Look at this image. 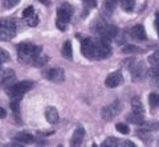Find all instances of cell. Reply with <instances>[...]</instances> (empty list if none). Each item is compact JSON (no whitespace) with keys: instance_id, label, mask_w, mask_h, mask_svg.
Returning a JSON list of instances; mask_svg holds the SVG:
<instances>
[{"instance_id":"1","label":"cell","mask_w":159,"mask_h":147,"mask_svg":"<svg viewBox=\"0 0 159 147\" xmlns=\"http://www.w3.org/2000/svg\"><path fill=\"white\" fill-rule=\"evenodd\" d=\"M43 48L31 42H21L17 45V58L23 64H33L36 57L41 53Z\"/></svg>"},{"instance_id":"2","label":"cell","mask_w":159,"mask_h":147,"mask_svg":"<svg viewBox=\"0 0 159 147\" xmlns=\"http://www.w3.org/2000/svg\"><path fill=\"white\" fill-rule=\"evenodd\" d=\"M33 82L32 81H21V82H16L12 86H9L7 90V94L11 98H21L28 90H31L33 87Z\"/></svg>"},{"instance_id":"3","label":"cell","mask_w":159,"mask_h":147,"mask_svg":"<svg viewBox=\"0 0 159 147\" xmlns=\"http://www.w3.org/2000/svg\"><path fill=\"white\" fill-rule=\"evenodd\" d=\"M72 16H73L72 6L64 3L62 6L57 9V28H60L61 31H65V25L70 21Z\"/></svg>"},{"instance_id":"4","label":"cell","mask_w":159,"mask_h":147,"mask_svg":"<svg viewBox=\"0 0 159 147\" xmlns=\"http://www.w3.org/2000/svg\"><path fill=\"white\" fill-rule=\"evenodd\" d=\"M16 35V23L11 19L2 20V27H0V38L2 41H9L12 40Z\"/></svg>"},{"instance_id":"5","label":"cell","mask_w":159,"mask_h":147,"mask_svg":"<svg viewBox=\"0 0 159 147\" xmlns=\"http://www.w3.org/2000/svg\"><path fill=\"white\" fill-rule=\"evenodd\" d=\"M111 55V47L109 44V40L105 38H98L96 40V58L97 60H105Z\"/></svg>"},{"instance_id":"6","label":"cell","mask_w":159,"mask_h":147,"mask_svg":"<svg viewBox=\"0 0 159 147\" xmlns=\"http://www.w3.org/2000/svg\"><path fill=\"white\" fill-rule=\"evenodd\" d=\"M122 109V105H121V102L119 101H114L111 102L110 105H107L105 106L103 109L101 110V117L105 121H109V119H113L114 117H116L119 111H121Z\"/></svg>"},{"instance_id":"7","label":"cell","mask_w":159,"mask_h":147,"mask_svg":"<svg viewBox=\"0 0 159 147\" xmlns=\"http://www.w3.org/2000/svg\"><path fill=\"white\" fill-rule=\"evenodd\" d=\"M129 70H130V73H131V78H133V80L134 81H139V80H142V78H143V76H145L146 68H145V65H143V62L133 60L131 65L129 66Z\"/></svg>"},{"instance_id":"8","label":"cell","mask_w":159,"mask_h":147,"mask_svg":"<svg viewBox=\"0 0 159 147\" xmlns=\"http://www.w3.org/2000/svg\"><path fill=\"white\" fill-rule=\"evenodd\" d=\"M98 33L101 35L102 38L110 41L111 38H114L118 33V28L111 24H99L98 25Z\"/></svg>"},{"instance_id":"9","label":"cell","mask_w":159,"mask_h":147,"mask_svg":"<svg viewBox=\"0 0 159 147\" xmlns=\"http://www.w3.org/2000/svg\"><path fill=\"white\" fill-rule=\"evenodd\" d=\"M81 52L86 58H96V41L92 38H84L81 42Z\"/></svg>"},{"instance_id":"10","label":"cell","mask_w":159,"mask_h":147,"mask_svg":"<svg viewBox=\"0 0 159 147\" xmlns=\"http://www.w3.org/2000/svg\"><path fill=\"white\" fill-rule=\"evenodd\" d=\"M45 78L52 82H56V84H61L65 80V73L61 68H52V69L45 72Z\"/></svg>"},{"instance_id":"11","label":"cell","mask_w":159,"mask_h":147,"mask_svg":"<svg viewBox=\"0 0 159 147\" xmlns=\"http://www.w3.org/2000/svg\"><path fill=\"white\" fill-rule=\"evenodd\" d=\"M123 82V77H122V73L117 70V72H113L110 73L107 77H106V80H105V85L106 87H110V89H113V87H117L119 86Z\"/></svg>"},{"instance_id":"12","label":"cell","mask_w":159,"mask_h":147,"mask_svg":"<svg viewBox=\"0 0 159 147\" xmlns=\"http://www.w3.org/2000/svg\"><path fill=\"white\" fill-rule=\"evenodd\" d=\"M16 84V74L12 69L2 70V86L4 89H8L9 86Z\"/></svg>"},{"instance_id":"13","label":"cell","mask_w":159,"mask_h":147,"mask_svg":"<svg viewBox=\"0 0 159 147\" xmlns=\"http://www.w3.org/2000/svg\"><path fill=\"white\" fill-rule=\"evenodd\" d=\"M130 36L134 38V40H138V41H142V40H146V31L143 25L141 24H137L130 29Z\"/></svg>"},{"instance_id":"14","label":"cell","mask_w":159,"mask_h":147,"mask_svg":"<svg viewBox=\"0 0 159 147\" xmlns=\"http://www.w3.org/2000/svg\"><path fill=\"white\" fill-rule=\"evenodd\" d=\"M84 138H85V130H84V127L78 126V127H76V130H74V133L72 135L70 145L72 146H80L82 143Z\"/></svg>"},{"instance_id":"15","label":"cell","mask_w":159,"mask_h":147,"mask_svg":"<svg viewBox=\"0 0 159 147\" xmlns=\"http://www.w3.org/2000/svg\"><path fill=\"white\" fill-rule=\"evenodd\" d=\"M45 118L47 121L49 122V123H57L58 122V111L56 110V107H53V106H49L48 109L45 110Z\"/></svg>"},{"instance_id":"16","label":"cell","mask_w":159,"mask_h":147,"mask_svg":"<svg viewBox=\"0 0 159 147\" xmlns=\"http://www.w3.org/2000/svg\"><path fill=\"white\" fill-rule=\"evenodd\" d=\"M127 121L130 122V123L139 125V126L145 122V119H143V114H139V113H135V111H133L131 114L127 115Z\"/></svg>"},{"instance_id":"17","label":"cell","mask_w":159,"mask_h":147,"mask_svg":"<svg viewBox=\"0 0 159 147\" xmlns=\"http://www.w3.org/2000/svg\"><path fill=\"white\" fill-rule=\"evenodd\" d=\"M13 139L17 140V142H21V143H32L34 140L33 136L31 134H27V133H19L13 136Z\"/></svg>"},{"instance_id":"18","label":"cell","mask_w":159,"mask_h":147,"mask_svg":"<svg viewBox=\"0 0 159 147\" xmlns=\"http://www.w3.org/2000/svg\"><path fill=\"white\" fill-rule=\"evenodd\" d=\"M131 107H133V111H135V113H139V114H143L145 113V110H143V105H142V102H141V98L139 97H133V100H131Z\"/></svg>"},{"instance_id":"19","label":"cell","mask_w":159,"mask_h":147,"mask_svg":"<svg viewBox=\"0 0 159 147\" xmlns=\"http://www.w3.org/2000/svg\"><path fill=\"white\" fill-rule=\"evenodd\" d=\"M62 56L68 58V60H72L73 57V48H72V42L70 41H65L62 45Z\"/></svg>"},{"instance_id":"20","label":"cell","mask_w":159,"mask_h":147,"mask_svg":"<svg viewBox=\"0 0 159 147\" xmlns=\"http://www.w3.org/2000/svg\"><path fill=\"white\" fill-rule=\"evenodd\" d=\"M141 126H142V130H146V131H158L159 130V122H157V121L143 122Z\"/></svg>"},{"instance_id":"21","label":"cell","mask_w":159,"mask_h":147,"mask_svg":"<svg viewBox=\"0 0 159 147\" xmlns=\"http://www.w3.org/2000/svg\"><path fill=\"white\" fill-rule=\"evenodd\" d=\"M121 2L122 0H105L103 2V8H105L106 12H113Z\"/></svg>"},{"instance_id":"22","label":"cell","mask_w":159,"mask_h":147,"mask_svg":"<svg viewBox=\"0 0 159 147\" xmlns=\"http://www.w3.org/2000/svg\"><path fill=\"white\" fill-rule=\"evenodd\" d=\"M49 61V57L47 55H44V53H40V55L36 57V60L33 61V66H39V68H41L44 66L45 64Z\"/></svg>"},{"instance_id":"23","label":"cell","mask_w":159,"mask_h":147,"mask_svg":"<svg viewBox=\"0 0 159 147\" xmlns=\"http://www.w3.org/2000/svg\"><path fill=\"white\" fill-rule=\"evenodd\" d=\"M116 146H122V143L117 138H107L106 140L102 142V147H116Z\"/></svg>"},{"instance_id":"24","label":"cell","mask_w":159,"mask_h":147,"mask_svg":"<svg viewBox=\"0 0 159 147\" xmlns=\"http://www.w3.org/2000/svg\"><path fill=\"white\" fill-rule=\"evenodd\" d=\"M147 60H148V62H150L152 66H158L159 68V51L154 52L152 55H150Z\"/></svg>"},{"instance_id":"25","label":"cell","mask_w":159,"mask_h":147,"mask_svg":"<svg viewBox=\"0 0 159 147\" xmlns=\"http://www.w3.org/2000/svg\"><path fill=\"white\" fill-rule=\"evenodd\" d=\"M122 52L123 53H141V52H143L141 48H138V47H135V45H126V47H123L122 48Z\"/></svg>"},{"instance_id":"26","label":"cell","mask_w":159,"mask_h":147,"mask_svg":"<svg viewBox=\"0 0 159 147\" xmlns=\"http://www.w3.org/2000/svg\"><path fill=\"white\" fill-rule=\"evenodd\" d=\"M148 102L152 107H159V94L158 93H151L148 96Z\"/></svg>"},{"instance_id":"27","label":"cell","mask_w":159,"mask_h":147,"mask_svg":"<svg viewBox=\"0 0 159 147\" xmlns=\"http://www.w3.org/2000/svg\"><path fill=\"white\" fill-rule=\"evenodd\" d=\"M122 8L125 9L126 12H130L133 11L134 8V4H135V0H122Z\"/></svg>"},{"instance_id":"28","label":"cell","mask_w":159,"mask_h":147,"mask_svg":"<svg viewBox=\"0 0 159 147\" xmlns=\"http://www.w3.org/2000/svg\"><path fill=\"white\" fill-rule=\"evenodd\" d=\"M39 21H40V20H39V16H37L36 13H33L32 16L27 17V24H28L29 27H36L37 24H39Z\"/></svg>"},{"instance_id":"29","label":"cell","mask_w":159,"mask_h":147,"mask_svg":"<svg viewBox=\"0 0 159 147\" xmlns=\"http://www.w3.org/2000/svg\"><path fill=\"white\" fill-rule=\"evenodd\" d=\"M147 76L150 78H154V80H158L159 78V68L158 66H152L151 69L147 70Z\"/></svg>"},{"instance_id":"30","label":"cell","mask_w":159,"mask_h":147,"mask_svg":"<svg viewBox=\"0 0 159 147\" xmlns=\"http://www.w3.org/2000/svg\"><path fill=\"white\" fill-rule=\"evenodd\" d=\"M19 3H20V0H3V8H6V9L13 8Z\"/></svg>"},{"instance_id":"31","label":"cell","mask_w":159,"mask_h":147,"mask_svg":"<svg viewBox=\"0 0 159 147\" xmlns=\"http://www.w3.org/2000/svg\"><path fill=\"white\" fill-rule=\"evenodd\" d=\"M9 60H11V57H9V53L6 51V49H2V51H0V61H2V64L8 62Z\"/></svg>"},{"instance_id":"32","label":"cell","mask_w":159,"mask_h":147,"mask_svg":"<svg viewBox=\"0 0 159 147\" xmlns=\"http://www.w3.org/2000/svg\"><path fill=\"white\" fill-rule=\"evenodd\" d=\"M116 129H117L121 134H129V131H130V130H129V127H127L125 123H117V125H116Z\"/></svg>"},{"instance_id":"33","label":"cell","mask_w":159,"mask_h":147,"mask_svg":"<svg viewBox=\"0 0 159 147\" xmlns=\"http://www.w3.org/2000/svg\"><path fill=\"white\" fill-rule=\"evenodd\" d=\"M33 13H34L33 7H32V6H29V7H27V8L23 11V17H24V19H27V17H29V16H32Z\"/></svg>"},{"instance_id":"34","label":"cell","mask_w":159,"mask_h":147,"mask_svg":"<svg viewBox=\"0 0 159 147\" xmlns=\"http://www.w3.org/2000/svg\"><path fill=\"white\" fill-rule=\"evenodd\" d=\"M19 102H20V98H12L11 101V109L13 113L19 111Z\"/></svg>"},{"instance_id":"35","label":"cell","mask_w":159,"mask_h":147,"mask_svg":"<svg viewBox=\"0 0 159 147\" xmlns=\"http://www.w3.org/2000/svg\"><path fill=\"white\" fill-rule=\"evenodd\" d=\"M147 133H148V131L143 130V133H141V131H138L137 134H138L139 138H142V140H145V142H147V143H148V139H150V135H148Z\"/></svg>"},{"instance_id":"36","label":"cell","mask_w":159,"mask_h":147,"mask_svg":"<svg viewBox=\"0 0 159 147\" xmlns=\"http://www.w3.org/2000/svg\"><path fill=\"white\" fill-rule=\"evenodd\" d=\"M122 146H126V147H135V145L130 140H126V142H122Z\"/></svg>"},{"instance_id":"37","label":"cell","mask_w":159,"mask_h":147,"mask_svg":"<svg viewBox=\"0 0 159 147\" xmlns=\"http://www.w3.org/2000/svg\"><path fill=\"white\" fill-rule=\"evenodd\" d=\"M155 27H157L158 35H159V13H157V17H155Z\"/></svg>"},{"instance_id":"38","label":"cell","mask_w":159,"mask_h":147,"mask_svg":"<svg viewBox=\"0 0 159 147\" xmlns=\"http://www.w3.org/2000/svg\"><path fill=\"white\" fill-rule=\"evenodd\" d=\"M40 3H43L44 6H49V4H51V0H39Z\"/></svg>"},{"instance_id":"39","label":"cell","mask_w":159,"mask_h":147,"mask_svg":"<svg viewBox=\"0 0 159 147\" xmlns=\"http://www.w3.org/2000/svg\"><path fill=\"white\" fill-rule=\"evenodd\" d=\"M0 115H2V118H6V110H4V107L0 109Z\"/></svg>"},{"instance_id":"40","label":"cell","mask_w":159,"mask_h":147,"mask_svg":"<svg viewBox=\"0 0 159 147\" xmlns=\"http://www.w3.org/2000/svg\"><path fill=\"white\" fill-rule=\"evenodd\" d=\"M86 3H92V4H94V2H96V0H85Z\"/></svg>"},{"instance_id":"41","label":"cell","mask_w":159,"mask_h":147,"mask_svg":"<svg viewBox=\"0 0 159 147\" xmlns=\"http://www.w3.org/2000/svg\"><path fill=\"white\" fill-rule=\"evenodd\" d=\"M157 86H158V87H159V81H157Z\"/></svg>"}]
</instances>
